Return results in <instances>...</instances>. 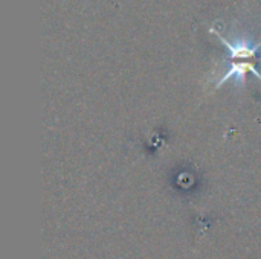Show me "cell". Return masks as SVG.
Here are the masks:
<instances>
[{
	"instance_id": "1",
	"label": "cell",
	"mask_w": 261,
	"mask_h": 259,
	"mask_svg": "<svg viewBox=\"0 0 261 259\" xmlns=\"http://www.w3.org/2000/svg\"><path fill=\"white\" fill-rule=\"evenodd\" d=\"M211 34H214L226 47L228 52V61H261L260 49L261 41H255L252 35L246 34V32H240L237 35L225 37L223 34H220V31H216L214 27L210 29Z\"/></svg>"
}]
</instances>
